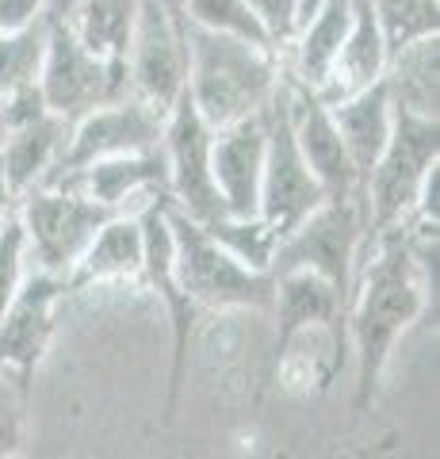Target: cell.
Segmentation results:
<instances>
[{
    "label": "cell",
    "instance_id": "cell-5",
    "mask_svg": "<svg viewBox=\"0 0 440 459\" xmlns=\"http://www.w3.org/2000/svg\"><path fill=\"white\" fill-rule=\"evenodd\" d=\"M364 253V199L360 192L349 199H322V204L295 222L288 234L276 241L268 272H295L306 268L315 276L330 280L349 303L352 291V264Z\"/></svg>",
    "mask_w": 440,
    "mask_h": 459
},
{
    "label": "cell",
    "instance_id": "cell-37",
    "mask_svg": "<svg viewBox=\"0 0 440 459\" xmlns=\"http://www.w3.org/2000/svg\"><path fill=\"white\" fill-rule=\"evenodd\" d=\"M4 138H8V123H4V115H0V146H4Z\"/></svg>",
    "mask_w": 440,
    "mask_h": 459
},
{
    "label": "cell",
    "instance_id": "cell-30",
    "mask_svg": "<svg viewBox=\"0 0 440 459\" xmlns=\"http://www.w3.org/2000/svg\"><path fill=\"white\" fill-rule=\"evenodd\" d=\"M27 276V238L16 219V211L0 222V310L12 303V295L20 291Z\"/></svg>",
    "mask_w": 440,
    "mask_h": 459
},
{
    "label": "cell",
    "instance_id": "cell-35",
    "mask_svg": "<svg viewBox=\"0 0 440 459\" xmlns=\"http://www.w3.org/2000/svg\"><path fill=\"white\" fill-rule=\"evenodd\" d=\"M12 211H16V192H12V184L4 177V165H0V222H4Z\"/></svg>",
    "mask_w": 440,
    "mask_h": 459
},
{
    "label": "cell",
    "instance_id": "cell-8",
    "mask_svg": "<svg viewBox=\"0 0 440 459\" xmlns=\"http://www.w3.org/2000/svg\"><path fill=\"white\" fill-rule=\"evenodd\" d=\"M325 199L318 180L299 153V142L291 131V108H288V77L280 81L276 96L264 104V172H261V207L257 214L268 219L280 238L306 219Z\"/></svg>",
    "mask_w": 440,
    "mask_h": 459
},
{
    "label": "cell",
    "instance_id": "cell-23",
    "mask_svg": "<svg viewBox=\"0 0 440 459\" xmlns=\"http://www.w3.org/2000/svg\"><path fill=\"white\" fill-rule=\"evenodd\" d=\"M349 20H352V0H322L315 8V16L288 42V47H295L291 50V81H299L310 92L318 89L337 47H341V39L349 31Z\"/></svg>",
    "mask_w": 440,
    "mask_h": 459
},
{
    "label": "cell",
    "instance_id": "cell-13",
    "mask_svg": "<svg viewBox=\"0 0 440 459\" xmlns=\"http://www.w3.org/2000/svg\"><path fill=\"white\" fill-rule=\"evenodd\" d=\"M69 295V283L54 272H31L23 276L20 291L0 310V368L20 376L23 383L35 379L54 329H58V307Z\"/></svg>",
    "mask_w": 440,
    "mask_h": 459
},
{
    "label": "cell",
    "instance_id": "cell-31",
    "mask_svg": "<svg viewBox=\"0 0 440 459\" xmlns=\"http://www.w3.org/2000/svg\"><path fill=\"white\" fill-rule=\"evenodd\" d=\"M47 111L50 108H47V100H42L39 81H27V84H20V89H12V92L0 96V115H4L8 131H16V126H27V123L42 119Z\"/></svg>",
    "mask_w": 440,
    "mask_h": 459
},
{
    "label": "cell",
    "instance_id": "cell-21",
    "mask_svg": "<svg viewBox=\"0 0 440 459\" xmlns=\"http://www.w3.org/2000/svg\"><path fill=\"white\" fill-rule=\"evenodd\" d=\"M383 81L394 108L440 119V35H425L394 50Z\"/></svg>",
    "mask_w": 440,
    "mask_h": 459
},
{
    "label": "cell",
    "instance_id": "cell-33",
    "mask_svg": "<svg viewBox=\"0 0 440 459\" xmlns=\"http://www.w3.org/2000/svg\"><path fill=\"white\" fill-rule=\"evenodd\" d=\"M39 16V0H0V31H16Z\"/></svg>",
    "mask_w": 440,
    "mask_h": 459
},
{
    "label": "cell",
    "instance_id": "cell-26",
    "mask_svg": "<svg viewBox=\"0 0 440 459\" xmlns=\"http://www.w3.org/2000/svg\"><path fill=\"white\" fill-rule=\"evenodd\" d=\"M42 54H47V16L42 12L16 31H0V96L27 81H39Z\"/></svg>",
    "mask_w": 440,
    "mask_h": 459
},
{
    "label": "cell",
    "instance_id": "cell-10",
    "mask_svg": "<svg viewBox=\"0 0 440 459\" xmlns=\"http://www.w3.org/2000/svg\"><path fill=\"white\" fill-rule=\"evenodd\" d=\"M211 138H215V126L195 111L188 92H180L165 115L161 153L168 169V204L195 222H215L219 214H226L215 177H211Z\"/></svg>",
    "mask_w": 440,
    "mask_h": 459
},
{
    "label": "cell",
    "instance_id": "cell-7",
    "mask_svg": "<svg viewBox=\"0 0 440 459\" xmlns=\"http://www.w3.org/2000/svg\"><path fill=\"white\" fill-rule=\"evenodd\" d=\"M42 100L62 119H81L84 111L131 92L126 57H104L89 50L65 20H47V54L39 69Z\"/></svg>",
    "mask_w": 440,
    "mask_h": 459
},
{
    "label": "cell",
    "instance_id": "cell-18",
    "mask_svg": "<svg viewBox=\"0 0 440 459\" xmlns=\"http://www.w3.org/2000/svg\"><path fill=\"white\" fill-rule=\"evenodd\" d=\"M146 211V207H142ZM142 211H119L96 230L89 249L77 256L69 268V291L92 283H116V280H134L142 276V261H146V238H142Z\"/></svg>",
    "mask_w": 440,
    "mask_h": 459
},
{
    "label": "cell",
    "instance_id": "cell-22",
    "mask_svg": "<svg viewBox=\"0 0 440 459\" xmlns=\"http://www.w3.org/2000/svg\"><path fill=\"white\" fill-rule=\"evenodd\" d=\"M272 307L280 318L276 344H283L291 333H299L306 325L345 318V295H341L330 280H322L306 268L272 276Z\"/></svg>",
    "mask_w": 440,
    "mask_h": 459
},
{
    "label": "cell",
    "instance_id": "cell-25",
    "mask_svg": "<svg viewBox=\"0 0 440 459\" xmlns=\"http://www.w3.org/2000/svg\"><path fill=\"white\" fill-rule=\"evenodd\" d=\"M203 226H207V234L215 238L222 249H230L241 264L268 272L276 241H280V230L268 219H261V214H219L215 222H203Z\"/></svg>",
    "mask_w": 440,
    "mask_h": 459
},
{
    "label": "cell",
    "instance_id": "cell-9",
    "mask_svg": "<svg viewBox=\"0 0 440 459\" xmlns=\"http://www.w3.org/2000/svg\"><path fill=\"white\" fill-rule=\"evenodd\" d=\"M188 77V42H184L180 0H142L126 47V81L131 92L168 111Z\"/></svg>",
    "mask_w": 440,
    "mask_h": 459
},
{
    "label": "cell",
    "instance_id": "cell-17",
    "mask_svg": "<svg viewBox=\"0 0 440 459\" xmlns=\"http://www.w3.org/2000/svg\"><path fill=\"white\" fill-rule=\"evenodd\" d=\"M383 74H387V42H383L379 20L372 0H352V20L349 31L341 39V47L333 54L330 69H325L322 84L315 89V96L322 104H333V100H345L352 92L375 84Z\"/></svg>",
    "mask_w": 440,
    "mask_h": 459
},
{
    "label": "cell",
    "instance_id": "cell-14",
    "mask_svg": "<svg viewBox=\"0 0 440 459\" xmlns=\"http://www.w3.org/2000/svg\"><path fill=\"white\" fill-rule=\"evenodd\" d=\"M50 184H65L81 195L96 199L111 211H142L153 199H168V169L161 150L146 153H116V157H96V161L58 172Z\"/></svg>",
    "mask_w": 440,
    "mask_h": 459
},
{
    "label": "cell",
    "instance_id": "cell-34",
    "mask_svg": "<svg viewBox=\"0 0 440 459\" xmlns=\"http://www.w3.org/2000/svg\"><path fill=\"white\" fill-rule=\"evenodd\" d=\"M77 4H81V0H39V12L47 20H73Z\"/></svg>",
    "mask_w": 440,
    "mask_h": 459
},
{
    "label": "cell",
    "instance_id": "cell-15",
    "mask_svg": "<svg viewBox=\"0 0 440 459\" xmlns=\"http://www.w3.org/2000/svg\"><path fill=\"white\" fill-rule=\"evenodd\" d=\"M288 108H291V131H295V142H299V153L310 169V177H315L318 188L325 192V199L357 195L360 172L352 165L345 142L337 134L330 108L291 77H288Z\"/></svg>",
    "mask_w": 440,
    "mask_h": 459
},
{
    "label": "cell",
    "instance_id": "cell-2",
    "mask_svg": "<svg viewBox=\"0 0 440 459\" xmlns=\"http://www.w3.org/2000/svg\"><path fill=\"white\" fill-rule=\"evenodd\" d=\"M184 42H188L184 92L215 131L246 115H257L276 96L283 81L280 50L207 31L188 16H184Z\"/></svg>",
    "mask_w": 440,
    "mask_h": 459
},
{
    "label": "cell",
    "instance_id": "cell-29",
    "mask_svg": "<svg viewBox=\"0 0 440 459\" xmlns=\"http://www.w3.org/2000/svg\"><path fill=\"white\" fill-rule=\"evenodd\" d=\"M27 394L31 383L0 368V459L16 455L23 448V413H27Z\"/></svg>",
    "mask_w": 440,
    "mask_h": 459
},
{
    "label": "cell",
    "instance_id": "cell-3",
    "mask_svg": "<svg viewBox=\"0 0 440 459\" xmlns=\"http://www.w3.org/2000/svg\"><path fill=\"white\" fill-rule=\"evenodd\" d=\"M436 161H440V119H425V115H410L394 108L387 146H383L379 161L360 184L364 246L414 219L421 180Z\"/></svg>",
    "mask_w": 440,
    "mask_h": 459
},
{
    "label": "cell",
    "instance_id": "cell-19",
    "mask_svg": "<svg viewBox=\"0 0 440 459\" xmlns=\"http://www.w3.org/2000/svg\"><path fill=\"white\" fill-rule=\"evenodd\" d=\"M325 108H330V119H333L337 134L345 142V150H349L352 165L360 172V184H364V177L379 161V153L391 138V126H394V104H391L387 81L379 77L375 84H367V89L352 92L345 100H333V104H325Z\"/></svg>",
    "mask_w": 440,
    "mask_h": 459
},
{
    "label": "cell",
    "instance_id": "cell-32",
    "mask_svg": "<svg viewBox=\"0 0 440 459\" xmlns=\"http://www.w3.org/2000/svg\"><path fill=\"white\" fill-rule=\"evenodd\" d=\"M249 8L257 12L268 39L276 47H288L295 35V23H299V0H249Z\"/></svg>",
    "mask_w": 440,
    "mask_h": 459
},
{
    "label": "cell",
    "instance_id": "cell-24",
    "mask_svg": "<svg viewBox=\"0 0 440 459\" xmlns=\"http://www.w3.org/2000/svg\"><path fill=\"white\" fill-rule=\"evenodd\" d=\"M142 0H81L73 20H65L89 50L104 57H126Z\"/></svg>",
    "mask_w": 440,
    "mask_h": 459
},
{
    "label": "cell",
    "instance_id": "cell-4",
    "mask_svg": "<svg viewBox=\"0 0 440 459\" xmlns=\"http://www.w3.org/2000/svg\"><path fill=\"white\" fill-rule=\"evenodd\" d=\"M165 219L173 234L177 276L195 307L207 310H264L272 307V272L241 264L230 249H222L207 234L203 222L188 219L165 199Z\"/></svg>",
    "mask_w": 440,
    "mask_h": 459
},
{
    "label": "cell",
    "instance_id": "cell-12",
    "mask_svg": "<svg viewBox=\"0 0 440 459\" xmlns=\"http://www.w3.org/2000/svg\"><path fill=\"white\" fill-rule=\"evenodd\" d=\"M142 238H146V261H142V276L153 287V295L161 299L168 333H173V371H168V402H165V421H173L177 402L184 391V376H188V344L195 333V314L200 307L192 303V295L184 291L177 276V256H173V234H168L165 219V199L150 204L142 211Z\"/></svg>",
    "mask_w": 440,
    "mask_h": 459
},
{
    "label": "cell",
    "instance_id": "cell-16",
    "mask_svg": "<svg viewBox=\"0 0 440 459\" xmlns=\"http://www.w3.org/2000/svg\"><path fill=\"white\" fill-rule=\"evenodd\" d=\"M264 172V108L237 123H226L211 138V177L226 214H257Z\"/></svg>",
    "mask_w": 440,
    "mask_h": 459
},
{
    "label": "cell",
    "instance_id": "cell-1",
    "mask_svg": "<svg viewBox=\"0 0 440 459\" xmlns=\"http://www.w3.org/2000/svg\"><path fill=\"white\" fill-rule=\"evenodd\" d=\"M364 253L367 268L360 280H352L345 303L349 344L357 356V413L372 410L394 344L425 314L429 291H436V230H387L367 241Z\"/></svg>",
    "mask_w": 440,
    "mask_h": 459
},
{
    "label": "cell",
    "instance_id": "cell-28",
    "mask_svg": "<svg viewBox=\"0 0 440 459\" xmlns=\"http://www.w3.org/2000/svg\"><path fill=\"white\" fill-rule=\"evenodd\" d=\"M184 16L192 23L207 27V31H219V35H234V39H246V42H257V47H272L280 50L272 39H268L264 23L257 20V12L249 8V0H180Z\"/></svg>",
    "mask_w": 440,
    "mask_h": 459
},
{
    "label": "cell",
    "instance_id": "cell-11",
    "mask_svg": "<svg viewBox=\"0 0 440 459\" xmlns=\"http://www.w3.org/2000/svg\"><path fill=\"white\" fill-rule=\"evenodd\" d=\"M165 115L168 111L153 108L150 100H142L134 92H126L119 100H108V104L84 111L81 119L69 123V142H65V153H62L58 169H54V177H58V172L89 165V161H96V157L161 150Z\"/></svg>",
    "mask_w": 440,
    "mask_h": 459
},
{
    "label": "cell",
    "instance_id": "cell-20",
    "mask_svg": "<svg viewBox=\"0 0 440 459\" xmlns=\"http://www.w3.org/2000/svg\"><path fill=\"white\" fill-rule=\"evenodd\" d=\"M65 142H69V119H62L54 111H47L42 119L27 126L8 131L4 146H0V165H4V177L12 184V192H16V199L54 177V169H58L65 153Z\"/></svg>",
    "mask_w": 440,
    "mask_h": 459
},
{
    "label": "cell",
    "instance_id": "cell-6",
    "mask_svg": "<svg viewBox=\"0 0 440 459\" xmlns=\"http://www.w3.org/2000/svg\"><path fill=\"white\" fill-rule=\"evenodd\" d=\"M111 214L119 211L96 204V199L81 195L77 188H65V184H39V188L16 199V219L27 238V256L39 261V272H54L62 280Z\"/></svg>",
    "mask_w": 440,
    "mask_h": 459
},
{
    "label": "cell",
    "instance_id": "cell-36",
    "mask_svg": "<svg viewBox=\"0 0 440 459\" xmlns=\"http://www.w3.org/2000/svg\"><path fill=\"white\" fill-rule=\"evenodd\" d=\"M318 4H322V0H299V23H295V31H299V27H303L310 16H315Z\"/></svg>",
    "mask_w": 440,
    "mask_h": 459
},
{
    "label": "cell",
    "instance_id": "cell-27",
    "mask_svg": "<svg viewBox=\"0 0 440 459\" xmlns=\"http://www.w3.org/2000/svg\"><path fill=\"white\" fill-rule=\"evenodd\" d=\"M383 42H387V62L406 42L440 35V0H372Z\"/></svg>",
    "mask_w": 440,
    "mask_h": 459
}]
</instances>
